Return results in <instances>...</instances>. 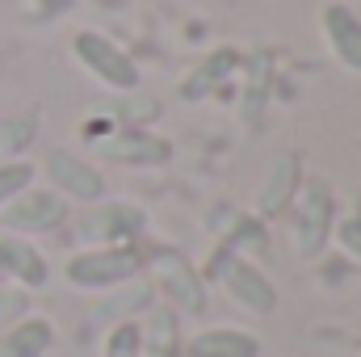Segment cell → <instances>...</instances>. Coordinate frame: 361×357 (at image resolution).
<instances>
[{
    "label": "cell",
    "instance_id": "obj_1",
    "mask_svg": "<svg viewBox=\"0 0 361 357\" xmlns=\"http://www.w3.org/2000/svg\"><path fill=\"white\" fill-rule=\"evenodd\" d=\"M72 55H76V63L89 72V76H97L105 89L114 92H130L139 89V63L114 42V38H105L101 30H76L72 34Z\"/></svg>",
    "mask_w": 361,
    "mask_h": 357
},
{
    "label": "cell",
    "instance_id": "obj_2",
    "mask_svg": "<svg viewBox=\"0 0 361 357\" xmlns=\"http://www.w3.org/2000/svg\"><path fill=\"white\" fill-rule=\"evenodd\" d=\"M143 269V253L130 248V244H109V248H89L80 257L68 261V282L76 290H109V286H122L130 277H139Z\"/></svg>",
    "mask_w": 361,
    "mask_h": 357
},
{
    "label": "cell",
    "instance_id": "obj_3",
    "mask_svg": "<svg viewBox=\"0 0 361 357\" xmlns=\"http://www.w3.org/2000/svg\"><path fill=\"white\" fill-rule=\"evenodd\" d=\"M210 273L219 277V286H223L244 311H252V315H273V311H277V286H273L248 257L223 253V257L210 265Z\"/></svg>",
    "mask_w": 361,
    "mask_h": 357
},
{
    "label": "cell",
    "instance_id": "obj_4",
    "mask_svg": "<svg viewBox=\"0 0 361 357\" xmlns=\"http://www.w3.org/2000/svg\"><path fill=\"white\" fill-rule=\"evenodd\" d=\"M0 223L8 236H38V231H55L68 223V198H59L55 189H21L8 206H0Z\"/></svg>",
    "mask_w": 361,
    "mask_h": 357
},
{
    "label": "cell",
    "instance_id": "obj_5",
    "mask_svg": "<svg viewBox=\"0 0 361 357\" xmlns=\"http://www.w3.org/2000/svg\"><path fill=\"white\" fill-rule=\"evenodd\" d=\"M336 227V206H332V193L324 181H311L302 202H298V219H294V244H298V257L311 261L328 248V236Z\"/></svg>",
    "mask_w": 361,
    "mask_h": 357
},
{
    "label": "cell",
    "instance_id": "obj_6",
    "mask_svg": "<svg viewBox=\"0 0 361 357\" xmlns=\"http://www.w3.org/2000/svg\"><path fill=\"white\" fill-rule=\"evenodd\" d=\"M42 173H47V181L55 185V193H59V198L97 202V198L105 193V177H101L92 164H85L80 156H72V152H47Z\"/></svg>",
    "mask_w": 361,
    "mask_h": 357
},
{
    "label": "cell",
    "instance_id": "obj_7",
    "mask_svg": "<svg viewBox=\"0 0 361 357\" xmlns=\"http://www.w3.org/2000/svg\"><path fill=\"white\" fill-rule=\"evenodd\" d=\"M92 147H97V156H105L114 164H135V169H160V164L173 160L169 139L147 135V131H122V135H109Z\"/></svg>",
    "mask_w": 361,
    "mask_h": 357
},
{
    "label": "cell",
    "instance_id": "obj_8",
    "mask_svg": "<svg viewBox=\"0 0 361 357\" xmlns=\"http://www.w3.org/2000/svg\"><path fill=\"white\" fill-rule=\"evenodd\" d=\"M319 30H324V42L332 47V55L349 72H361V17L357 13L345 0H332L319 13Z\"/></svg>",
    "mask_w": 361,
    "mask_h": 357
},
{
    "label": "cell",
    "instance_id": "obj_9",
    "mask_svg": "<svg viewBox=\"0 0 361 357\" xmlns=\"http://www.w3.org/2000/svg\"><path fill=\"white\" fill-rule=\"evenodd\" d=\"M139 231H143V214H139L135 206H126V202L97 206V210H89V214L80 219V236H85L89 244H101V248L126 244V240H135Z\"/></svg>",
    "mask_w": 361,
    "mask_h": 357
},
{
    "label": "cell",
    "instance_id": "obj_10",
    "mask_svg": "<svg viewBox=\"0 0 361 357\" xmlns=\"http://www.w3.org/2000/svg\"><path fill=\"white\" fill-rule=\"evenodd\" d=\"M143 265L156 269V277L164 282V290L173 294L180 303V311H202L206 307V290H202V277L193 273V265L177 257V253H169V248H160V253H152V257H143Z\"/></svg>",
    "mask_w": 361,
    "mask_h": 357
},
{
    "label": "cell",
    "instance_id": "obj_11",
    "mask_svg": "<svg viewBox=\"0 0 361 357\" xmlns=\"http://www.w3.org/2000/svg\"><path fill=\"white\" fill-rule=\"evenodd\" d=\"M298 185H302L298 156H294V152H281V156H273L269 173H265V185H261V193H257V219H277V214H281V210L294 202Z\"/></svg>",
    "mask_w": 361,
    "mask_h": 357
},
{
    "label": "cell",
    "instance_id": "obj_12",
    "mask_svg": "<svg viewBox=\"0 0 361 357\" xmlns=\"http://www.w3.org/2000/svg\"><path fill=\"white\" fill-rule=\"evenodd\" d=\"M0 277H13V282L38 290V286H47L51 269H47V257H42L30 240L4 236V240H0Z\"/></svg>",
    "mask_w": 361,
    "mask_h": 357
},
{
    "label": "cell",
    "instance_id": "obj_13",
    "mask_svg": "<svg viewBox=\"0 0 361 357\" xmlns=\"http://www.w3.org/2000/svg\"><path fill=\"white\" fill-rule=\"evenodd\" d=\"M185 357H261V341L244 328H202L185 341Z\"/></svg>",
    "mask_w": 361,
    "mask_h": 357
},
{
    "label": "cell",
    "instance_id": "obj_14",
    "mask_svg": "<svg viewBox=\"0 0 361 357\" xmlns=\"http://www.w3.org/2000/svg\"><path fill=\"white\" fill-rule=\"evenodd\" d=\"M55 345V324L42 315H25L4 328L0 337V357H42Z\"/></svg>",
    "mask_w": 361,
    "mask_h": 357
},
{
    "label": "cell",
    "instance_id": "obj_15",
    "mask_svg": "<svg viewBox=\"0 0 361 357\" xmlns=\"http://www.w3.org/2000/svg\"><path fill=\"white\" fill-rule=\"evenodd\" d=\"M139 332H143V357H180V332L173 307H156L147 315V324H139Z\"/></svg>",
    "mask_w": 361,
    "mask_h": 357
},
{
    "label": "cell",
    "instance_id": "obj_16",
    "mask_svg": "<svg viewBox=\"0 0 361 357\" xmlns=\"http://www.w3.org/2000/svg\"><path fill=\"white\" fill-rule=\"evenodd\" d=\"M34 131H38L34 114H17V118L0 122V164L4 160H21V152L34 143Z\"/></svg>",
    "mask_w": 361,
    "mask_h": 357
},
{
    "label": "cell",
    "instance_id": "obj_17",
    "mask_svg": "<svg viewBox=\"0 0 361 357\" xmlns=\"http://www.w3.org/2000/svg\"><path fill=\"white\" fill-rule=\"evenodd\" d=\"M101 357H143V332H139V324L135 320L114 324L109 337H105V353Z\"/></svg>",
    "mask_w": 361,
    "mask_h": 357
},
{
    "label": "cell",
    "instance_id": "obj_18",
    "mask_svg": "<svg viewBox=\"0 0 361 357\" xmlns=\"http://www.w3.org/2000/svg\"><path fill=\"white\" fill-rule=\"evenodd\" d=\"M34 177H38V169L30 160H4L0 164V206H8L21 189H30Z\"/></svg>",
    "mask_w": 361,
    "mask_h": 357
},
{
    "label": "cell",
    "instance_id": "obj_19",
    "mask_svg": "<svg viewBox=\"0 0 361 357\" xmlns=\"http://www.w3.org/2000/svg\"><path fill=\"white\" fill-rule=\"evenodd\" d=\"M336 240H341V248L361 261V219H345V223H336Z\"/></svg>",
    "mask_w": 361,
    "mask_h": 357
},
{
    "label": "cell",
    "instance_id": "obj_20",
    "mask_svg": "<svg viewBox=\"0 0 361 357\" xmlns=\"http://www.w3.org/2000/svg\"><path fill=\"white\" fill-rule=\"evenodd\" d=\"M25 311V298L21 294H0V320L4 315H21Z\"/></svg>",
    "mask_w": 361,
    "mask_h": 357
}]
</instances>
